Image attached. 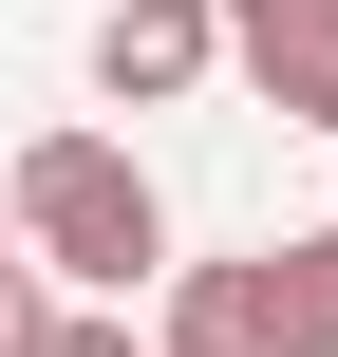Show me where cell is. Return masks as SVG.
Here are the masks:
<instances>
[{"label": "cell", "mask_w": 338, "mask_h": 357, "mask_svg": "<svg viewBox=\"0 0 338 357\" xmlns=\"http://www.w3.org/2000/svg\"><path fill=\"white\" fill-rule=\"evenodd\" d=\"M0 226H19L38 301H113V320H132V282H169V188H151L113 132H38V151L0 169Z\"/></svg>", "instance_id": "cell-1"}, {"label": "cell", "mask_w": 338, "mask_h": 357, "mask_svg": "<svg viewBox=\"0 0 338 357\" xmlns=\"http://www.w3.org/2000/svg\"><path fill=\"white\" fill-rule=\"evenodd\" d=\"M226 75V19L207 0H94V94L113 113H169V94H207Z\"/></svg>", "instance_id": "cell-2"}, {"label": "cell", "mask_w": 338, "mask_h": 357, "mask_svg": "<svg viewBox=\"0 0 338 357\" xmlns=\"http://www.w3.org/2000/svg\"><path fill=\"white\" fill-rule=\"evenodd\" d=\"M245 301H263V339H282V357H338V226L245 245Z\"/></svg>", "instance_id": "cell-3"}, {"label": "cell", "mask_w": 338, "mask_h": 357, "mask_svg": "<svg viewBox=\"0 0 338 357\" xmlns=\"http://www.w3.org/2000/svg\"><path fill=\"white\" fill-rule=\"evenodd\" d=\"M226 75H245L282 132H338V0H320V19H282V38H245Z\"/></svg>", "instance_id": "cell-4"}, {"label": "cell", "mask_w": 338, "mask_h": 357, "mask_svg": "<svg viewBox=\"0 0 338 357\" xmlns=\"http://www.w3.org/2000/svg\"><path fill=\"white\" fill-rule=\"evenodd\" d=\"M151 357H282V339H263L245 264H169V301H151Z\"/></svg>", "instance_id": "cell-5"}, {"label": "cell", "mask_w": 338, "mask_h": 357, "mask_svg": "<svg viewBox=\"0 0 338 357\" xmlns=\"http://www.w3.org/2000/svg\"><path fill=\"white\" fill-rule=\"evenodd\" d=\"M38 357H151V339H132L113 301H56V320H38Z\"/></svg>", "instance_id": "cell-6"}, {"label": "cell", "mask_w": 338, "mask_h": 357, "mask_svg": "<svg viewBox=\"0 0 338 357\" xmlns=\"http://www.w3.org/2000/svg\"><path fill=\"white\" fill-rule=\"evenodd\" d=\"M38 320H56V301H38V264H0V357H38Z\"/></svg>", "instance_id": "cell-7"}, {"label": "cell", "mask_w": 338, "mask_h": 357, "mask_svg": "<svg viewBox=\"0 0 338 357\" xmlns=\"http://www.w3.org/2000/svg\"><path fill=\"white\" fill-rule=\"evenodd\" d=\"M207 19H226V56H245V38H282V19H320V0H207Z\"/></svg>", "instance_id": "cell-8"}, {"label": "cell", "mask_w": 338, "mask_h": 357, "mask_svg": "<svg viewBox=\"0 0 338 357\" xmlns=\"http://www.w3.org/2000/svg\"><path fill=\"white\" fill-rule=\"evenodd\" d=\"M0 264H19V226H0Z\"/></svg>", "instance_id": "cell-9"}]
</instances>
